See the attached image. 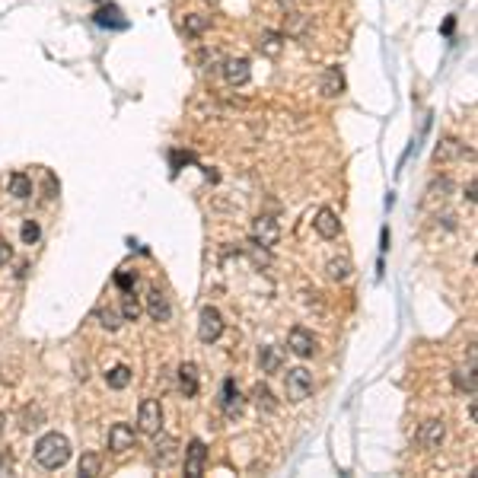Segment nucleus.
Masks as SVG:
<instances>
[{
	"instance_id": "f257e3e1",
	"label": "nucleus",
	"mask_w": 478,
	"mask_h": 478,
	"mask_svg": "<svg viewBox=\"0 0 478 478\" xmlns=\"http://www.w3.org/2000/svg\"><path fill=\"white\" fill-rule=\"evenodd\" d=\"M70 459V440L64 437V433L52 431V433H42L36 443V463L42 465V469L54 472L61 469V465H68Z\"/></svg>"
},
{
	"instance_id": "f03ea898",
	"label": "nucleus",
	"mask_w": 478,
	"mask_h": 478,
	"mask_svg": "<svg viewBox=\"0 0 478 478\" xmlns=\"http://www.w3.org/2000/svg\"><path fill=\"white\" fill-rule=\"evenodd\" d=\"M137 431L157 437L163 431V405L160 399H144L141 408H137Z\"/></svg>"
},
{
	"instance_id": "7ed1b4c3",
	"label": "nucleus",
	"mask_w": 478,
	"mask_h": 478,
	"mask_svg": "<svg viewBox=\"0 0 478 478\" xmlns=\"http://www.w3.org/2000/svg\"><path fill=\"white\" fill-rule=\"evenodd\" d=\"M284 389H287V399H291V402H303V399H309V392H313V373L303 370V367H293L284 376Z\"/></svg>"
},
{
	"instance_id": "20e7f679",
	"label": "nucleus",
	"mask_w": 478,
	"mask_h": 478,
	"mask_svg": "<svg viewBox=\"0 0 478 478\" xmlns=\"http://www.w3.org/2000/svg\"><path fill=\"white\" fill-rule=\"evenodd\" d=\"M220 335H224V316H220V309L204 307L201 316H198V338H201L204 344H210V341H217Z\"/></svg>"
},
{
	"instance_id": "39448f33",
	"label": "nucleus",
	"mask_w": 478,
	"mask_h": 478,
	"mask_svg": "<svg viewBox=\"0 0 478 478\" xmlns=\"http://www.w3.org/2000/svg\"><path fill=\"white\" fill-rule=\"evenodd\" d=\"M204 465H208V447H204V440L192 437V440H188V449H185V475L201 478Z\"/></svg>"
},
{
	"instance_id": "423d86ee",
	"label": "nucleus",
	"mask_w": 478,
	"mask_h": 478,
	"mask_svg": "<svg viewBox=\"0 0 478 478\" xmlns=\"http://www.w3.org/2000/svg\"><path fill=\"white\" fill-rule=\"evenodd\" d=\"M277 239H281V226H277L275 217H255L252 220V242L271 249V246H277Z\"/></svg>"
},
{
	"instance_id": "0eeeda50",
	"label": "nucleus",
	"mask_w": 478,
	"mask_h": 478,
	"mask_svg": "<svg viewBox=\"0 0 478 478\" xmlns=\"http://www.w3.org/2000/svg\"><path fill=\"white\" fill-rule=\"evenodd\" d=\"M287 348H291L297 357H313L316 348H319V341H316V335L309 329L297 325V329H291V335H287Z\"/></svg>"
},
{
	"instance_id": "6e6552de",
	"label": "nucleus",
	"mask_w": 478,
	"mask_h": 478,
	"mask_svg": "<svg viewBox=\"0 0 478 478\" xmlns=\"http://www.w3.org/2000/svg\"><path fill=\"white\" fill-rule=\"evenodd\" d=\"M134 440H137L134 427H131V424H125V421H118V424H112V427H109V449H112L115 456L128 453V449L134 447Z\"/></svg>"
},
{
	"instance_id": "1a4fd4ad",
	"label": "nucleus",
	"mask_w": 478,
	"mask_h": 478,
	"mask_svg": "<svg viewBox=\"0 0 478 478\" xmlns=\"http://www.w3.org/2000/svg\"><path fill=\"white\" fill-rule=\"evenodd\" d=\"M443 437H447V424H443V421H437V418L424 421L421 431H418V447L427 449V453H433V449H440Z\"/></svg>"
},
{
	"instance_id": "9d476101",
	"label": "nucleus",
	"mask_w": 478,
	"mask_h": 478,
	"mask_svg": "<svg viewBox=\"0 0 478 478\" xmlns=\"http://www.w3.org/2000/svg\"><path fill=\"white\" fill-rule=\"evenodd\" d=\"M220 408H224L226 418H239V411H242V392H239L236 380H224V386H220Z\"/></svg>"
},
{
	"instance_id": "9b49d317",
	"label": "nucleus",
	"mask_w": 478,
	"mask_h": 478,
	"mask_svg": "<svg viewBox=\"0 0 478 478\" xmlns=\"http://www.w3.org/2000/svg\"><path fill=\"white\" fill-rule=\"evenodd\" d=\"M220 70H224V80L230 83V86H246L249 77H252V68H249L246 58H226Z\"/></svg>"
},
{
	"instance_id": "f8f14e48",
	"label": "nucleus",
	"mask_w": 478,
	"mask_h": 478,
	"mask_svg": "<svg viewBox=\"0 0 478 478\" xmlns=\"http://www.w3.org/2000/svg\"><path fill=\"white\" fill-rule=\"evenodd\" d=\"M176 456H179V440L169 437V433H163V437L153 443V463H157L160 469H166V465L176 463Z\"/></svg>"
},
{
	"instance_id": "ddd939ff",
	"label": "nucleus",
	"mask_w": 478,
	"mask_h": 478,
	"mask_svg": "<svg viewBox=\"0 0 478 478\" xmlns=\"http://www.w3.org/2000/svg\"><path fill=\"white\" fill-rule=\"evenodd\" d=\"M316 233H319L322 239H335L338 233H341V224H338V214L332 208H319V214H316L313 220Z\"/></svg>"
},
{
	"instance_id": "4468645a",
	"label": "nucleus",
	"mask_w": 478,
	"mask_h": 478,
	"mask_svg": "<svg viewBox=\"0 0 478 478\" xmlns=\"http://www.w3.org/2000/svg\"><path fill=\"white\" fill-rule=\"evenodd\" d=\"M147 313H150V319H157V322H166L172 316L169 300H166V293L160 291V287H150L147 291Z\"/></svg>"
},
{
	"instance_id": "2eb2a0df",
	"label": "nucleus",
	"mask_w": 478,
	"mask_h": 478,
	"mask_svg": "<svg viewBox=\"0 0 478 478\" xmlns=\"http://www.w3.org/2000/svg\"><path fill=\"white\" fill-rule=\"evenodd\" d=\"M319 93H322L325 99L341 96V93H344V74H341V68H325V70H322Z\"/></svg>"
},
{
	"instance_id": "dca6fc26",
	"label": "nucleus",
	"mask_w": 478,
	"mask_h": 478,
	"mask_svg": "<svg viewBox=\"0 0 478 478\" xmlns=\"http://www.w3.org/2000/svg\"><path fill=\"white\" fill-rule=\"evenodd\" d=\"M281 48H284V32L262 29V36H259V52L268 54V58H277V54H281Z\"/></svg>"
},
{
	"instance_id": "f3484780",
	"label": "nucleus",
	"mask_w": 478,
	"mask_h": 478,
	"mask_svg": "<svg viewBox=\"0 0 478 478\" xmlns=\"http://www.w3.org/2000/svg\"><path fill=\"white\" fill-rule=\"evenodd\" d=\"M453 383L459 392H469V399L475 396V357L469 360V367H456L453 370Z\"/></svg>"
},
{
	"instance_id": "a211bd4d",
	"label": "nucleus",
	"mask_w": 478,
	"mask_h": 478,
	"mask_svg": "<svg viewBox=\"0 0 478 478\" xmlns=\"http://www.w3.org/2000/svg\"><path fill=\"white\" fill-rule=\"evenodd\" d=\"M179 389L185 399H194L198 396V367L194 364H182L179 367Z\"/></svg>"
},
{
	"instance_id": "6ab92c4d",
	"label": "nucleus",
	"mask_w": 478,
	"mask_h": 478,
	"mask_svg": "<svg viewBox=\"0 0 478 478\" xmlns=\"http://www.w3.org/2000/svg\"><path fill=\"white\" fill-rule=\"evenodd\" d=\"M449 192H453V182L447 179V176H443V179H433L431 185H427V198H424V208H433V204L437 201H447L449 198Z\"/></svg>"
},
{
	"instance_id": "aec40b11",
	"label": "nucleus",
	"mask_w": 478,
	"mask_h": 478,
	"mask_svg": "<svg viewBox=\"0 0 478 478\" xmlns=\"http://www.w3.org/2000/svg\"><path fill=\"white\" fill-rule=\"evenodd\" d=\"M42 424H45V411H42V405H26V408L20 411V427H23L26 433L38 431Z\"/></svg>"
},
{
	"instance_id": "412c9836",
	"label": "nucleus",
	"mask_w": 478,
	"mask_h": 478,
	"mask_svg": "<svg viewBox=\"0 0 478 478\" xmlns=\"http://www.w3.org/2000/svg\"><path fill=\"white\" fill-rule=\"evenodd\" d=\"M465 153H472L465 144H459L456 137H443V141L437 144V153H433V157L437 160H459V157H465Z\"/></svg>"
},
{
	"instance_id": "4be33fe9",
	"label": "nucleus",
	"mask_w": 478,
	"mask_h": 478,
	"mask_svg": "<svg viewBox=\"0 0 478 478\" xmlns=\"http://www.w3.org/2000/svg\"><path fill=\"white\" fill-rule=\"evenodd\" d=\"M259 367H262V373H281V367H284V354L268 344V348H262V351H259Z\"/></svg>"
},
{
	"instance_id": "5701e85b",
	"label": "nucleus",
	"mask_w": 478,
	"mask_h": 478,
	"mask_svg": "<svg viewBox=\"0 0 478 478\" xmlns=\"http://www.w3.org/2000/svg\"><path fill=\"white\" fill-rule=\"evenodd\" d=\"M7 188H10V194H13V198H20V201L32 198V179L26 176V172H10Z\"/></svg>"
},
{
	"instance_id": "b1692460",
	"label": "nucleus",
	"mask_w": 478,
	"mask_h": 478,
	"mask_svg": "<svg viewBox=\"0 0 478 478\" xmlns=\"http://www.w3.org/2000/svg\"><path fill=\"white\" fill-rule=\"evenodd\" d=\"M325 271H329V277L332 281H348L351 277V271H354V265H351V259H332L329 265H325Z\"/></svg>"
},
{
	"instance_id": "393cba45",
	"label": "nucleus",
	"mask_w": 478,
	"mask_h": 478,
	"mask_svg": "<svg viewBox=\"0 0 478 478\" xmlns=\"http://www.w3.org/2000/svg\"><path fill=\"white\" fill-rule=\"evenodd\" d=\"M99 469H102V459H99V453H83L80 456V465H77V472H80L83 478H96Z\"/></svg>"
},
{
	"instance_id": "a878e982",
	"label": "nucleus",
	"mask_w": 478,
	"mask_h": 478,
	"mask_svg": "<svg viewBox=\"0 0 478 478\" xmlns=\"http://www.w3.org/2000/svg\"><path fill=\"white\" fill-rule=\"evenodd\" d=\"M137 316H141V300L134 297V291H125V300H121V319L137 322Z\"/></svg>"
},
{
	"instance_id": "bb28decb",
	"label": "nucleus",
	"mask_w": 478,
	"mask_h": 478,
	"mask_svg": "<svg viewBox=\"0 0 478 478\" xmlns=\"http://www.w3.org/2000/svg\"><path fill=\"white\" fill-rule=\"evenodd\" d=\"M105 383H109V389H128V383H131V370L128 367H112L109 373H105Z\"/></svg>"
},
{
	"instance_id": "cd10ccee",
	"label": "nucleus",
	"mask_w": 478,
	"mask_h": 478,
	"mask_svg": "<svg viewBox=\"0 0 478 478\" xmlns=\"http://www.w3.org/2000/svg\"><path fill=\"white\" fill-rule=\"evenodd\" d=\"M208 26H210V20L208 16H201V13H188L185 16V36H192V38H198Z\"/></svg>"
},
{
	"instance_id": "c85d7f7f",
	"label": "nucleus",
	"mask_w": 478,
	"mask_h": 478,
	"mask_svg": "<svg viewBox=\"0 0 478 478\" xmlns=\"http://www.w3.org/2000/svg\"><path fill=\"white\" fill-rule=\"evenodd\" d=\"M252 399H255V405H259V408H265V411H275L277 408L275 396H271V389L265 386V383H259V386L252 389Z\"/></svg>"
},
{
	"instance_id": "c756f323",
	"label": "nucleus",
	"mask_w": 478,
	"mask_h": 478,
	"mask_svg": "<svg viewBox=\"0 0 478 478\" xmlns=\"http://www.w3.org/2000/svg\"><path fill=\"white\" fill-rule=\"evenodd\" d=\"M20 236H23V242H26V246H36V242H38V236H42V226H38L36 220H26V224H23V230H20Z\"/></svg>"
},
{
	"instance_id": "7c9ffc66",
	"label": "nucleus",
	"mask_w": 478,
	"mask_h": 478,
	"mask_svg": "<svg viewBox=\"0 0 478 478\" xmlns=\"http://www.w3.org/2000/svg\"><path fill=\"white\" fill-rule=\"evenodd\" d=\"M99 325L109 332H115L121 325V313H115V309H99Z\"/></svg>"
},
{
	"instance_id": "2f4dec72",
	"label": "nucleus",
	"mask_w": 478,
	"mask_h": 478,
	"mask_svg": "<svg viewBox=\"0 0 478 478\" xmlns=\"http://www.w3.org/2000/svg\"><path fill=\"white\" fill-rule=\"evenodd\" d=\"M134 284H137V275H134V271H118V275H115V287H118L121 293H125V291H134Z\"/></svg>"
},
{
	"instance_id": "473e14b6",
	"label": "nucleus",
	"mask_w": 478,
	"mask_h": 478,
	"mask_svg": "<svg viewBox=\"0 0 478 478\" xmlns=\"http://www.w3.org/2000/svg\"><path fill=\"white\" fill-rule=\"evenodd\" d=\"M303 29H307L303 13H291V16H287V32H291V36H303Z\"/></svg>"
},
{
	"instance_id": "72a5a7b5",
	"label": "nucleus",
	"mask_w": 478,
	"mask_h": 478,
	"mask_svg": "<svg viewBox=\"0 0 478 478\" xmlns=\"http://www.w3.org/2000/svg\"><path fill=\"white\" fill-rule=\"evenodd\" d=\"M249 255H252V262H255V265H268V262H271L268 249L259 246V242H252V246H249Z\"/></svg>"
},
{
	"instance_id": "f704fd0d",
	"label": "nucleus",
	"mask_w": 478,
	"mask_h": 478,
	"mask_svg": "<svg viewBox=\"0 0 478 478\" xmlns=\"http://www.w3.org/2000/svg\"><path fill=\"white\" fill-rule=\"evenodd\" d=\"M10 472H13V456L0 453V475H10Z\"/></svg>"
},
{
	"instance_id": "c9c22d12",
	"label": "nucleus",
	"mask_w": 478,
	"mask_h": 478,
	"mask_svg": "<svg viewBox=\"0 0 478 478\" xmlns=\"http://www.w3.org/2000/svg\"><path fill=\"white\" fill-rule=\"evenodd\" d=\"M10 259H13V249H10L7 242H3V239H0V265H7Z\"/></svg>"
},
{
	"instance_id": "e433bc0d",
	"label": "nucleus",
	"mask_w": 478,
	"mask_h": 478,
	"mask_svg": "<svg viewBox=\"0 0 478 478\" xmlns=\"http://www.w3.org/2000/svg\"><path fill=\"white\" fill-rule=\"evenodd\" d=\"M465 198H469V204H475V179L465 185Z\"/></svg>"
},
{
	"instance_id": "4c0bfd02",
	"label": "nucleus",
	"mask_w": 478,
	"mask_h": 478,
	"mask_svg": "<svg viewBox=\"0 0 478 478\" xmlns=\"http://www.w3.org/2000/svg\"><path fill=\"white\" fill-rule=\"evenodd\" d=\"M3 431H7V415L0 411V437H3Z\"/></svg>"
}]
</instances>
